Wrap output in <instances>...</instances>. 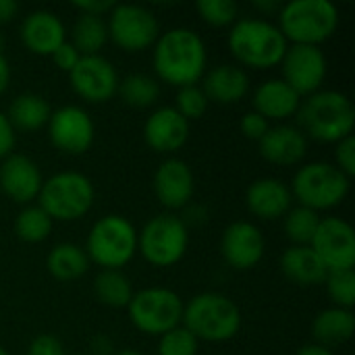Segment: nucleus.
Returning <instances> with one entry per match:
<instances>
[{
    "instance_id": "obj_50",
    "label": "nucleus",
    "mask_w": 355,
    "mask_h": 355,
    "mask_svg": "<svg viewBox=\"0 0 355 355\" xmlns=\"http://www.w3.org/2000/svg\"><path fill=\"white\" fill-rule=\"evenodd\" d=\"M0 355H8V352H6V349H4L2 345H0Z\"/></svg>"
},
{
    "instance_id": "obj_22",
    "label": "nucleus",
    "mask_w": 355,
    "mask_h": 355,
    "mask_svg": "<svg viewBox=\"0 0 355 355\" xmlns=\"http://www.w3.org/2000/svg\"><path fill=\"white\" fill-rule=\"evenodd\" d=\"M245 206L260 220H279L293 208V196L285 181L262 177L248 187Z\"/></svg>"
},
{
    "instance_id": "obj_6",
    "label": "nucleus",
    "mask_w": 355,
    "mask_h": 355,
    "mask_svg": "<svg viewBox=\"0 0 355 355\" xmlns=\"http://www.w3.org/2000/svg\"><path fill=\"white\" fill-rule=\"evenodd\" d=\"M83 250L102 270H123L137 254V229L121 214H106L89 229Z\"/></svg>"
},
{
    "instance_id": "obj_23",
    "label": "nucleus",
    "mask_w": 355,
    "mask_h": 355,
    "mask_svg": "<svg viewBox=\"0 0 355 355\" xmlns=\"http://www.w3.org/2000/svg\"><path fill=\"white\" fill-rule=\"evenodd\" d=\"M302 100L304 98L291 85H287L281 77L266 79L264 83H260L256 87V92L252 96L254 110L258 114H262L268 123L270 121L283 123V121L295 116Z\"/></svg>"
},
{
    "instance_id": "obj_18",
    "label": "nucleus",
    "mask_w": 355,
    "mask_h": 355,
    "mask_svg": "<svg viewBox=\"0 0 355 355\" xmlns=\"http://www.w3.org/2000/svg\"><path fill=\"white\" fill-rule=\"evenodd\" d=\"M44 177L35 160L25 154H10L0 164V189L17 204H29L37 200Z\"/></svg>"
},
{
    "instance_id": "obj_7",
    "label": "nucleus",
    "mask_w": 355,
    "mask_h": 355,
    "mask_svg": "<svg viewBox=\"0 0 355 355\" xmlns=\"http://www.w3.org/2000/svg\"><path fill=\"white\" fill-rule=\"evenodd\" d=\"M96 202V189L89 177L77 171H62L44 181L37 206L58 223L83 218Z\"/></svg>"
},
{
    "instance_id": "obj_45",
    "label": "nucleus",
    "mask_w": 355,
    "mask_h": 355,
    "mask_svg": "<svg viewBox=\"0 0 355 355\" xmlns=\"http://www.w3.org/2000/svg\"><path fill=\"white\" fill-rule=\"evenodd\" d=\"M8 83H10V67H8L6 56H4L2 50H0V94L6 92Z\"/></svg>"
},
{
    "instance_id": "obj_51",
    "label": "nucleus",
    "mask_w": 355,
    "mask_h": 355,
    "mask_svg": "<svg viewBox=\"0 0 355 355\" xmlns=\"http://www.w3.org/2000/svg\"><path fill=\"white\" fill-rule=\"evenodd\" d=\"M0 50H2V35H0Z\"/></svg>"
},
{
    "instance_id": "obj_34",
    "label": "nucleus",
    "mask_w": 355,
    "mask_h": 355,
    "mask_svg": "<svg viewBox=\"0 0 355 355\" xmlns=\"http://www.w3.org/2000/svg\"><path fill=\"white\" fill-rule=\"evenodd\" d=\"M327 293L335 308L352 310L355 306V270H331L324 279Z\"/></svg>"
},
{
    "instance_id": "obj_36",
    "label": "nucleus",
    "mask_w": 355,
    "mask_h": 355,
    "mask_svg": "<svg viewBox=\"0 0 355 355\" xmlns=\"http://www.w3.org/2000/svg\"><path fill=\"white\" fill-rule=\"evenodd\" d=\"M208 98L204 94V89L200 85H187V87H179L177 92V100H175V110L187 121H198L206 114L208 110Z\"/></svg>"
},
{
    "instance_id": "obj_35",
    "label": "nucleus",
    "mask_w": 355,
    "mask_h": 355,
    "mask_svg": "<svg viewBox=\"0 0 355 355\" xmlns=\"http://www.w3.org/2000/svg\"><path fill=\"white\" fill-rule=\"evenodd\" d=\"M196 10L212 27H227L239 19V6L233 0H198Z\"/></svg>"
},
{
    "instance_id": "obj_27",
    "label": "nucleus",
    "mask_w": 355,
    "mask_h": 355,
    "mask_svg": "<svg viewBox=\"0 0 355 355\" xmlns=\"http://www.w3.org/2000/svg\"><path fill=\"white\" fill-rule=\"evenodd\" d=\"M50 114H52V108H50L48 100L33 92L17 96L10 102L8 112H6L15 131H25V133L46 127L50 121Z\"/></svg>"
},
{
    "instance_id": "obj_10",
    "label": "nucleus",
    "mask_w": 355,
    "mask_h": 355,
    "mask_svg": "<svg viewBox=\"0 0 355 355\" xmlns=\"http://www.w3.org/2000/svg\"><path fill=\"white\" fill-rule=\"evenodd\" d=\"M185 302L181 295L166 287H146L133 293L127 314L131 324L150 337H162L164 333L181 327Z\"/></svg>"
},
{
    "instance_id": "obj_52",
    "label": "nucleus",
    "mask_w": 355,
    "mask_h": 355,
    "mask_svg": "<svg viewBox=\"0 0 355 355\" xmlns=\"http://www.w3.org/2000/svg\"><path fill=\"white\" fill-rule=\"evenodd\" d=\"M75 355H89V354H75Z\"/></svg>"
},
{
    "instance_id": "obj_40",
    "label": "nucleus",
    "mask_w": 355,
    "mask_h": 355,
    "mask_svg": "<svg viewBox=\"0 0 355 355\" xmlns=\"http://www.w3.org/2000/svg\"><path fill=\"white\" fill-rule=\"evenodd\" d=\"M52 62L60 69V71H64V73H71L75 67H77V62L81 60V54L75 50V46L67 40L62 46H58L54 52H52Z\"/></svg>"
},
{
    "instance_id": "obj_25",
    "label": "nucleus",
    "mask_w": 355,
    "mask_h": 355,
    "mask_svg": "<svg viewBox=\"0 0 355 355\" xmlns=\"http://www.w3.org/2000/svg\"><path fill=\"white\" fill-rule=\"evenodd\" d=\"M281 272L287 281L297 287H318L324 285L329 275L322 260L310 245H291L281 256Z\"/></svg>"
},
{
    "instance_id": "obj_1",
    "label": "nucleus",
    "mask_w": 355,
    "mask_h": 355,
    "mask_svg": "<svg viewBox=\"0 0 355 355\" xmlns=\"http://www.w3.org/2000/svg\"><path fill=\"white\" fill-rule=\"evenodd\" d=\"M152 62L160 81L177 89L198 85L206 75V42L189 27H173L158 35Z\"/></svg>"
},
{
    "instance_id": "obj_20",
    "label": "nucleus",
    "mask_w": 355,
    "mask_h": 355,
    "mask_svg": "<svg viewBox=\"0 0 355 355\" xmlns=\"http://www.w3.org/2000/svg\"><path fill=\"white\" fill-rule=\"evenodd\" d=\"M258 144L262 158L277 166H297L306 160L308 154V137L297 125H270Z\"/></svg>"
},
{
    "instance_id": "obj_19",
    "label": "nucleus",
    "mask_w": 355,
    "mask_h": 355,
    "mask_svg": "<svg viewBox=\"0 0 355 355\" xmlns=\"http://www.w3.org/2000/svg\"><path fill=\"white\" fill-rule=\"evenodd\" d=\"M144 139L158 154H175L189 139V123L173 106H160L146 119Z\"/></svg>"
},
{
    "instance_id": "obj_26",
    "label": "nucleus",
    "mask_w": 355,
    "mask_h": 355,
    "mask_svg": "<svg viewBox=\"0 0 355 355\" xmlns=\"http://www.w3.org/2000/svg\"><path fill=\"white\" fill-rule=\"evenodd\" d=\"M355 333V316L352 310L343 308H327L312 322V335L318 345L335 347L349 341Z\"/></svg>"
},
{
    "instance_id": "obj_14",
    "label": "nucleus",
    "mask_w": 355,
    "mask_h": 355,
    "mask_svg": "<svg viewBox=\"0 0 355 355\" xmlns=\"http://www.w3.org/2000/svg\"><path fill=\"white\" fill-rule=\"evenodd\" d=\"M310 248L316 252L329 272L352 270L355 266V233L345 218H322Z\"/></svg>"
},
{
    "instance_id": "obj_2",
    "label": "nucleus",
    "mask_w": 355,
    "mask_h": 355,
    "mask_svg": "<svg viewBox=\"0 0 355 355\" xmlns=\"http://www.w3.org/2000/svg\"><path fill=\"white\" fill-rule=\"evenodd\" d=\"M295 116L302 133L316 141L337 144L354 135V102L347 94L337 89H318L316 94L306 96Z\"/></svg>"
},
{
    "instance_id": "obj_37",
    "label": "nucleus",
    "mask_w": 355,
    "mask_h": 355,
    "mask_svg": "<svg viewBox=\"0 0 355 355\" xmlns=\"http://www.w3.org/2000/svg\"><path fill=\"white\" fill-rule=\"evenodd\" d=\"M200 341L181 324L158 337V355H198Z\"/></svg>"
},
{
    "instance_id": "obj_29",
    "label": "nucleus",
    "mask_w": 355,
    "mask_h": 355,
    "mask_svg": "<svg viewBox=\"0 0 355 355\" xmlns=\"http://www.w3.org/2000/svg\"><path fill=\"white\" fill-rule=\"evenodd\" d=\"M108 42V27L104 17L94 15H81L73 23L71 31V44L81 56H94L100 54V50Z\"/></svg>"
},
{
    "instance_id": "obj_4",
    "label": "nucleus",
    "mask_w": 355,
    "mask_h": 355,
    "mask_svg": "<svg viewBox=\"0 0 355 355\" xmlns=\"http://www.w3.org/2000/svg\"><path fill=\"white\" fill-rule=\"evenodd\" d=\"M181 324L198 341L225 343L239 333L241 310L231 297L216 291H204L185 304Z\"/></svg>"
},
{
    "instance_id": "obj_39",
    "label": "nucleus",
    "mask_w": 355,
    "mask_h": 355,
    "mask_svg": "<svg viewBox=\"0 0 355 355\" xmlns=\"http://www.w3.org/2000/svg\"><path fill=\"white\" fill-rule=\"evenodd\" d=\"M239 129H241V133H243L248 139L260 141V139L266 135V131L270 129V123H268L262 114H258L256 110H250V112H245V114L241 116Z\"/></svg>"
},
{
    "instance_id": "obj_8",
    "label": "nucleus",
    "mask_w": 355,
    "mask_h": 355,
    "mask_svg": "<svg viewBox=\"0 0 355 355\" xmlns=\"http://www.w3.org/2000/svg\"><path fill=\"white\" fill-rule=\"evenodd\" d=\"M352 187V179L331 162H308L297 168L289 185L293 200L300 206L320 214L343 204Z\"/></svg>"
},
{
    "instance_id": "obj_46",
    "label": "nucleus",
    "mask_w": 355,
    "mask_h": 355,
    "mask_svg": "<svg viewBox=\"0 0 355 355\" xmlns=\"http://www.w3.org/2000/svg\"><path fill=\"white\" fill-rule=\"evenodd\" d=\"M92 347H94V354L89 355H112V343H110V339H106L102 335L92 341Z\"/></svg>"
},
{
    "instance_id": "obj_12",
    "label": "nucleus",
    "mask_w": 355,
    "mask_h": 355,
    "mask_svg": "<svg viewBox=\"0 0 355 355\" xmlns=\"http://www.w3.org/2000/svg\"><path fill=\"white\" fill-rule=\"evenodd\" d=\"M279 67L283 71L281 79L291 85L302 98L322 89V83L329 73L327 54L318 46L289 44Z\"/></svg>"
},
{
    "instance_id": "obj_21",
    "label": "nucleus",
    "mask_w": 355,
    "mask_h": 355,
    "mask_svg": "<svg viewBox=\"0 0 355 355\" xmlns=\"http://www.w3.org/2000/svg\"><path fill=\"white\" fill-rule=\"evenodd\" d=\"M19 31L23 46L37 56H52V52L67 42V27L52 10H31Z\"/></svg>"
},
{
    "instance_id": "obj_30",
    "label": "nucleus",
    "mask_w": 355,
    "mask_h": 355,
    "mask_svg": "<svg viewBox=\"0 0 355 355\" xmlns=\"http://www.w3.org/2000/svg\"><path fill=\"white\" fill-rule=\"evenodd\" d=\"M94 293L98 302L108 308H127L135 291L123 270H100L94 279Z\"/></svg>"
},
{
    "instance_id": "obj_33",
    "label": "nucleus",
    "mask_w": 355,
    "mask_h": 355,
    "mask_svg": "<svg viewBox=\"0 0 355 355\" xmlns=\"http://www.w3.org/2000/svg\"><path fill=\"white\" fill-rule=\"evenodd\" d=\"M54 220L35 204L25 206L15 218V235L25 243H42L50 237Z\"/></svg>"
},
{
    "instance_id": "obj_24",
    "label": "nucleus",
    "mask_w": 355,
    "mask_h": 355,
    "mask_svg": "<svg viewBox=\"0 0 355 355\" xmlns=\"http://www.w3.org/2000/svg\"><path fill=\"white\" fill-rule=\"evenodd\" d=\"M208 102L216 104H237L250 92V77L239 64H216L204 77L200 85Z\"/></svg>"
},
{
    "instance_id": "obj_49",
    "label": "nucleus",
    "mask_w": 355,
    "mask_h": 355,
    "mask_svg": "<svg viewBox=\"0 0 355 355\" xmlns=\"http://www.w3.org/2000/svg\"><path fill=\"white\" fill-rule=\"evenodd\" d=\"M112 355H141L139 352H135V349H121V352H116V354Z\"/></svg>"
},
{
    "instance_id": "obj_44",
    "label": "nucleus",
    "mask_w": 355,
    "mask_h": 355,
    "mask_svg": "<svg viewBox=\"0 0 355 355\" xmlns=\"http://www.w3.org/2000/svg\"><path fill=\"white\" fill-rule=\"evenodd\" d=\"M19 12V2L17 0H0V25L10 23Z\"/></svg>"
},
{
    "instance_id": "obj_47",
    "label": "nucleus",
    "mask_w": 355,
    "mask_h": 355,
    "mask_svg": "<svg viewBox=\"0 0 355 355\" xmlns=\"http://www.w3.org/2000/svg\"><path fill=\"white\" fill-rule=\"evenodd\" d=\"M295 355H335L333 354V349H329V347H322V345H318V343H312V345H304L300 352Z\"/></svg>"
},
{
    "instance_id": "obj_13",
    "label": "nucleus",
    "mask_w": 355,
    "mask_h": 355,
    "mask_svg": "<svg viewBox=\"0 0 355 355\" xmlns=\"http://www.w3.org/2000/svg\"><path fill=\"white\" fill-rule=\"evenodd\" d=\"M46 127L52 146L69 156H81L94 146L96 125L81 106L67 104L52 110Z\"/></svg>"
},
{
    "instance_id": "obj_41",
    "label": "nucleus",
    "mask_w": 355,
    "mask_h": 355,
    "mask_svg": "<svg viewBox=\"0 0 355 355\" xmlns=\"http://www.w3.org/2000/svg\"><path fill=\"white\" fill-rule=\"evenodd\" d=\"M27 355H64V349L54 335H37L29 343Z\"/></svg>"
},
{
    "instance_id": "obj_38",
    "label": "nucleus",
    "mask_w": 355,
    "mask_h": 355,
    "mask_svg": "<svg viewBox=\"0 0 355 355\" xmlns=\"http://www.w3.org/2000/svg\"><path fill=\"white\" fill-rule=\"evenodd\" d=\"M335 166L347 175L349 179L355 175V137L349 135L335 144Z\"/></svg>"
},
{
    "instance_id": "obj_42",
    "label": "nucleus",
    "mask_w": 355,
    "mask_h": 355,
    "mask_svg": "<svg viewBox=\"0 0 355 355\" xmlns=\"http://www.w3.org/2000/svg\"><path fill=\"white\" fill-rule=\"evenodd\" d=\"M17 144V131L10 125L6 112H0V160L8 158Z\"/></svg>"
},
{
    "instance_id": "obj_48",
    "label": "nucleus",
    "mask_w": 355,
    "mask_h": 355,
    "mask_svg": "<svg viewBox=\"0 0 355 355\" xmlns=\"http://www.w3.org/2000/svg\"><path fill=\"white\" fill-rule=\"evenodd\" d=\"M254 8L260 10L262 15H268V12L277 10V2H272V0H254Z\"/></svg>"
},
{
    "instance_id": "obj_16",
    "label": "nucleus",
    "mask_w": 355,
    "mask_h": 355,
    "mask_svg": "<svg viewBox=\"0 0 355 355\" xmlns=\"http://www.w3.org/2000/svg\"><path fill=\"white\" fill-rule=\"evenodd\" d=\"M266 252L262 231L250 220L231 223L220 237V254L225 262L235 270L256 268Z\"/></svg>"
},
{
    "instance_id": "obj_3",
    "label": "nucleus",
    "mask_w": 355,
    "mask_h": 355,
    "mask_svg": "<svg viewBox=\"0 0 355 355\" xmlns=\"http://www.w3.org/2000/svg\"><path fill=\"white\" fill-rule=\"evenodd\" d=\"M227 44L239 64L258 71L279 67L289 48L279 25L262 17L237 19L231 25Z\"/></svg>"
},
{
    "instance_id": "obj_31",
    "label": "nucleus",
    "mask_w": 355,
    "mask_h": 355,
    "mask_svg": "<svg viewBox=\"0 0 355 355\" xmlns=\"http://www.w3.org/2000/svg\"><path fill=\"white\" fill-rule=\"evenodd\" d=\"M116 94L131 108H150L156 104V100L160 96V85H158V79L152 75L131 73L119 81Z\"/></svg>"
},
{
    "instance_id": "obj_9",
    "label": "nucleus",
    "mask_w": 355,
    "mask_h": 355,
    "mask_svg": "<svg viewBox=\"0 0 355 355\" xmlns=\"http://www.w3.org/2000/svg\"><path fill=\"white\" fill-rule=\"evenodd\" d=\"M189 248L187 223L173 212L150 218L137 233V252L156 268H168L183 260Z\"/></svg>"
},
{
    "instance_id": "obj_32",
    "label": "nucleus",
    "mask_w": 355,
    "mask_h": 355,
    "mask_svg": "<svg viewBox=\"0 0 355 355\" xmlns=\"http://www.w3.org/2000/svg\"><path fill=\"white\" fill-rule=\"evenodd\" d=\"M322 216L310 208L295 206L283 216V229L291 245H312Z\"/></svg>"
},
{
    "instance_id": "obj_17",
    "label": "nucleus",
    "mask_w": 355,
    "mask_h": 355,
    "mask_svg": "<svg viewBox=\"0 0 355 355\" xmlns=\"http://www.w3.org/2000/svg\"><path fill=\"white\" fill-rule=\"evenodd\" d=\"M196 177L191 166L181 158H166L154 173V193L168 210H183L191 204Z\"/></svg>"
},
{
    "instance_id": "obj_15",
    "label": "nucleus",
    "mask_w": 355,
    "mask_h": 355,
    "mask_svg": "<svg viewBox=\"0 0 355 355\" xmlns=\"http://www.w3.org/2000/svg\"><path fill=\"white\" fill-rule=\"evenodd\" d=\"M69 81L79 98L89 104H102L116 96L121 79L108 58H104L102 54H94L81 56L77 67L69 73Z\"/></svg>"
},
{
    "instance_id": "obj_11",
    "label": "nucleus",
    "mask_w": 355,
    "mask_h": 355,
    "mask_svg": "<svg viewBox=\"0 0 355 355\" xmlns=\"http://www.w3.org/2000/svg\"><path fill=\"white\" fill-rule=\"evenodd\" d=\"M108 40L125 52H141L156 44L160 23L156 15L141 4H114L108 12Z\"/></svg>"
},
{
    "instance_id": "obj_43",
    "label": "nucleus",
    "mask_w": 355,
    "mask_h": 355,
    "mask_svg": "<svg viewBox=\"0 0 355 355\" xmlns=\"http://www.w3.org/2000/svg\"><path fill=\"white\" fill-rule=\"evenodd\" d=\"M81 15H94V17H104L110 12V8L114 6V2L108 0H81L73 4Z\"/></svg>"
},
{
    "instance_id": "obj_28",
    "label": "nucleus",
    "mask_w": 355,
    "mask_h": 355,
    "mask_svg": "<svg viewBox=\"0 0 355 355\" xmlns=\"http://www.w3.org/2000/svg\"><path fill=\"white\" fill-rule=\"evenodd\" d=\"M46 268L52 279L60 283L77 281L89 270V258L77 243H56L46 258Z\"/></svg>"
},
{
    "instance_id": "obj_5",
    "label": "nucleus",
    "mask_w": 355,
    "mask_h": 355,
    "mask_svg": "<svg viewBox=\"0 0 355 355\" xmlns=\"http://www.w3.org/2000/svg\"><path fill=\"white\" fill-rule=\"evenodd\" d=\"M339 27V8L331 0H291L279 10V29L287 44L322 46Z\"/></svg>"
}]
</instances>
